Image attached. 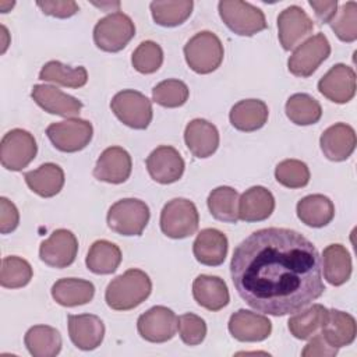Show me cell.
I'll return each mask as SVG.
<instances>
[{
    "instance_id": "35",
    "label": "cell",
    "mask_w": 357,
    "mask_h": 357,
    "mask_svg": "<svg viewBox=\"0 0 357 357\" xmlns=\"http://www.w3.org/2000/svg\"><path fill=\"white\" fill-rule=\"evenodd\" d=\"M328 310L322 304H312L303 311H297L289 318L287 326L290 333L300 340H307L312 337L322 328Z\"/></svg>"
},
{
    "instance_id": "23",
    "label": "cell",
    "mask_w": 357,
    "mask_h": 357,
    "mask_svg": "<svg viewBox=\"0 0 357 357\" xmlns=\"http://www.w3.org/2000/svg\"><path fill=\"white\" fill-rule=\"evenodd\" d=\"M184 141L194 156L208 158L219 146V131L208 120L194 119L185 127Z\"/></svg>"
},
{
    "instance_id": "29",
    "label": "cell",
    "mask_w": 357,
    "mask_h": 357,
    "mask_svg": "<svg viewBox=\"0 0 357 357\" xmlns=\"http://www.w3.org/2000/svg\"><path fill=\"white\" fill-rule=\"evenodd\" d=\"M26 185L43 198H50L59 194L64 185V172L56 163H43L38 169L24 174Z\"/></svg>"
},
{
    "instance_id": "45",
    "label": "cell",
    "mask_w": 357,
    "mask_h": 357,
    "mask_svg": "<svg viewBox=\"0 0 357 357\" xmlns=\"http://www.w3.org/2000/svg\"><path fill=\"white\" fill-rule=\"evenodd\" d=\"M36 6L46 15H52L56 18H68L78 13L79 7L73 0H45L36 1Z\"/></svg>"
},
{
    "instance_id": "36",
    "label": "cell",
    "mask_w": 357,
    "mask_h": 357,
    "mask_svg": "<svg viewBox=\"0 0 357 357\" xmlns=\"http://www.w3.org/2000/svg\"><path fill=\"white\" fill-rule=\"evenodd\" d=\"M211 215L220 222L237 223L238 220V192L227 185L216 187L208 195Z\"/></svg>"
},
{
    "instance_id": "20",
    "label": "cell",
    "mask_w": 357,
    "mask_h": 357,
    "mask_svg": "<svg viewBox=\"0 0 357 357\" xmlns=\"http://www.w3.org/2000/svg\"><path fill=\"white\" fill-rule=\"evenodd\" d=\"M356 131L346 123H336L328 127L319 138V145L324 155L333 162L349 159L356 149Z\"/></svg>"
},
{
    "instance_id": "6",
    "label": "cell",
    "mask_w": 357,
    "mask_h": 357,
    "mask_svg": "<svg viewBox=\"0 0 357 357\" xmlns=\"http://www.w3.org/2000/svg\"><path fill=\"white\" fill-rule=\"evenodd\" d=\"M135 35V25L132 20L120 11L107 14L99 20L93 28V42L95 45L109 53H116L123 50L127 43Z\"/></svg>"
},
{
    "instance_id": "5",
    "label": "cell",
    "mask_w": 357,
    "mask_h": 357,
    "mask_svg": "<svg viewBox=\"0 0 357 357\" xmlns=\"http://www.w3.org/2000/svg\"><path fill=\"white\" fill-rule=\"evenodd\" d=\"M218 10L226 26L240 36H252L266 28L262 10L247 1L222 0Z\"/></svg>"
},
{
    "instance_id": "37",
    "label": "cell",
    "mask_w": 357,
    "mask_h": 357,
    "mask_svg": "<svg viewBox=\"0 0 357 357\" xmlns=\"http://www.w3.org/2000/svg\"><path fill=\"white\" fill-rule=\"evenodd\" d=\"M287 119L297 126H310L319 121L322 107L317 99L308 93L291 95L284 106Z\"/></svg>"
},
{
    "instance_id": "13",
    "label": "cell",
    "mask_w": 357,
    "mask_h": 357,
    "mask_svg": "<svg viewBox=\"0 0 357 357\" xmlns=\"http://www.w3.org/2000/svg\"><path fill=\"white\" fill-rule=\"evenodd\" d=\"M78 240L75 234L67 229L54 230L50 237L42 241L39 247V258L52 268H67L77 257Z\"/></svg>"
},
{
    "instance_id": "46",
    "label": "cell",
    "mask_w": 357,
    "mask_h": 357,
    "mask_svg": "<svg viewBox=\"0 0 357 357\" xmlns=\"http://www.w3.org/2000/svg\"><path fill=\"white\" fill-rule=\"evenodd\" d=\"M20 223V213L17 206L6 197L0 198V233L7 234L17 229Z\"/></svg>"
},
{
    "instance_id": "32",
    "label": "cell",
    "mask_w": 357,
    "mask_h": 357,
    "mask_svg": "<svg viewBox=\"0 0 357 357\" xmlns=\"http://www.w3.org/2000/svg\"><path fill=\"white\" fill-rule=\"evenodd\" d=\"M25 346L33 357H54L61 350L60 332L49 325L29 328L24 337Z\"/></svg>"
},
{
    "instance_id": "1",
    "label": "cell",
    "mask_w": 357,
    "mask_h": 357,
    "mask_svg": "<svg viewBox=\"0 0 357 357\" xmlns=\"http://www.w3.org/2000/svg\"><path fill=\"white\" fill-rule=\"evenodd\" d=\"M230 275L251 308L275 317L305 308L325 290L318 250L298 231L283 227L261 229L244 238L233 251Z\"/></svg>"
},
{
    "instance_id": "43",
    "label": "cell",
    "mask_w": 357,
    "mask_h": 357,
    "mask_svg": "<svg viewBox=\"0 0 357 357\" xmlns=\"http://www.w3.org/2000/svg\"><path fill=\"white\" fill-rule=\"evenodd\" d=\"M329 25L340 40L354 42L357 39V3H344Z\"/></svg>"
},
{
    "instance_id": "17",
    "label": "cell",
    "mask_w": 357,
    "mask_h": 357,
    "mask_svg": "<svg viewBox=\"0 0 357 357\" xmlns=\"http://www.w3.org/2000/svg\"><path fill=\"white\" fill-rule=\"evenodd\" d=\"M131 169L132 160L130 153L121 146H109L100 153L93 167V177L99 181L121 184L130 177Z\"/></svg>"
},
{
    "instance_id": "12",
    "label": "cell",
    "mask_w": 357,
    "mask_h": 357,
    "mask_svg": "<svg viewBox=\"0 0 357 357\" xmlns=\"http://www.w3.org/2000/svg\"><path fill=\"white\" fill-rule=\"evenodd\" d=\"M137 329L142 339L152 343H165L176 335L177 317L170 308L155 305L138 317Z\"/></svg>"
},
{
    "instance_id": "30",
    "label": "cell",
    "mask_w": 357,
    "mask_h": 357,
    "mask_svg": "<svg viewBox=\"0 0 357 357\" xmlns=\"http://www.w3.org/2000/svg\"><path fill=\"white\" fill-rule=\"evenodd\" d=\"M298 219L310 227H324L335 216L333 202L322 194H311L301 198L296 206Z\"/></svg>"
},
{
    "instance_id": "33",
    "label": "cell",
    "mask_w": 357,
    "mask_h": 357,
    "mask_svg": "<svg viewBox=\"0 0 357 357\" xmlns=\"http://www.w3.org/2000/svg\"><path fill=\"white\" fill-rule=\"evenodd\" d=\"M121 262L120 248L107 240H96L88 251L86 268L96 275H110L116 272Z\"/></svg>"
},
{
    "instance_id": "40",
    "label": "cell",
    "mask_w": 357,
    "mask_h": 357,
    "mask_svg": "<svg viewBox=\"0 0 357 357\" xmlns=\"http://www.w3.org/2000/svg\"><path fill=\"white\" fill-rule=\"evenodd\" d=\"M188 86L180 79H165L152 89V99L163 107H180L188 99Z\"/></svg>"
},
{
    "instance_id": "4",
    "label": "cell",
    "mask_w": 357,
    "mask_h": 357,
    "mask_svg": "<svg viewBox=\"0 0 357 357\" xmlns=\"http://www.w3.org/2000/svg\"><path fill=\"white\" fill-rule=\"evenodd\" d=\"M148 205L137 198L114 202L107 211V226L121 236H141L149 222Z\"/></svg>"
},
{
    "instance_id": "21",
    "label": "cell",
    "mask_w": 357,
    "mask_h": 357,
    "mask_svg": "<svg viewBox=\"0 0 357 357\" xmlns=\"http://www.w3.org/2000/svg\"><path fill=\"white\" fill-rule=\"evenodd\" d=\"M230 335L240 342H261L272 332V322L261 314L238 310L229 319Z\"/></svg>"
},
{
    "instance_id": "7",
    "label": "cell",
    "mask_w": 357,
    "mask_h": 357,
    "mask_svg": "<svg viewBox=\"0 0 357 357\" xmlns=\"http://www.w3.org/2000/svg\"><path fill=\"white\" fill-rule=\"evenodd\" d=\"M199 215L192 201L174 198L160 212V230L170 238H185L198 229Z\"/></svg>"
},
{
    "instance_id": "11",
    "label": "cell",
    "mask_w": 357,
    "mask_h": 357,
    "mask_svg": "<svg viewBox=\"0 0 357 357\" xmlns=\"http://www.w3.org/2000/svg\"><path fill=\"white\" fill-rule=\"evenodd\" d=\"M331 54V45L324 33H317L304 40L291 53L287 60L289 71L301 78H307L315 73V70Z\"/></svg>"
},
{
    "instance_id": "9",
    "label": "cell",
    "mask_w": 357,
    "mask_h": 357,
    "mask_svg": "<svg viewBox=\"0 0 357 357\" xmlns=\"http://www.w3.org/2000/svg\"><path fill=\"white\" fill-rule=\"evenodd\" d=\"M38 145L33 135L22 128H14L4 134L0 144V162L11 172L26 167L36 156Z\"/></svg>"
},
{
    "instance_id": "38",
    "label": "cell",
    "mask_w": 357,
    "mask_h": 357,
    "mask_svg": "<svg viewBox=\"0 0 357 357\" xmlns=\"http://www.w3.org/2000/svg\"><path fill=\"white\" fill-rule=\"evenodd\" d=\"M192 0H166L149 4L152 18L162 26L181 25L192 13Z\"/></svg>"
},
{
    "instance_id": "26",
    "label": "cell",
    "mask_w": 357,
    "mask_h": 357,
    "mask_svg": "<svg viewBox=\"0 0 357 357\" xmlns=\"http://www.w3.org/2000/svg\"><path fill=\"white\" fill-rule=\"evenodd\" d=\"M322 336L333 347H344L354 342L357 325L353 315L340 310H328L321 328Z\"/></svg>"
},
{
    "instance_id": "34",
    "label": "cell",
    "mask_w": 357,
    "mask_h": 357,
    "mask_svg": "<svg viewBox=\"0 0 357 357\" xmlns=\"http://www.w3.org/2000/svg\"><path fill=\"white\" fill-rule=\"evenodd\" d=\"M39 79L77 89L86 84L88 73H86V68L82 66L71 67V66L63 64L61 61L52 60L42 67L39 73Z\"/></svg>"
},
{
    "instance_id": "28",
    "label": "cell",
    "mask_w": 357,
    "mask_h": 357,
    "mask_svg": "<svg viewBox=\"0 0 357 357\" xmlns=\"http://www.w3.org/2000/svg\"><path fill=\"white\" fill-rule=\"evenodd\" d=\"M321 271L328 283L340 286L350 279L351 257L344 245L329 244L324 248L321 257Z\"/></svg>"
},
{
    "instance_id": "16",
    "label": "cell",
    "mask_w": 357,
    "mask_h": 357,
    "mask_svg": "<svg viewBox=\"0 0 357 357\" xmlns=\"http://www.w3.org/2000/svg\"><path fill=\"white\" fill-rule=\"evenodd\" d=\"M318 91L335 103H347L356 95V73L351 67L335 64L319 81Z\"/></svg>"
},
{
    "instance_id": "22",
    "label": "cell",
    "mask_w": 357,
    "mask_h": 357,
    "mask_svg": "<svg viewBox=\"0 0 357 357\" xmlns=\"http://www.w3.org/2000/svg\"><path fill=\"white\" fill-rule=\"evenodd\" d=\"M227 237L218 229H204L192 244L195 259L206 266H219L227 255Z\"/></svg>"
},
{
    "instance_id": "47",
    "label": "cell",
    "mask_w": 357,
    "mask_h": 357,
    "mask_svg": "<svg viewBox=\"0 0 357 357\" xmlns=\"http://www.w3.org/2000/svg\"><path fill=\"white\" fill-rule=\"evenodd\" d=\"M336 354L337 347L329 344L322 333H315L301 351L303 357H333Z\"/></svg>"
},
{
    "instance_id": "24",
    "label": "cell",
    "mask_w": 357,
    "mask_h": 357,
    "mask_svg": "<svg viewBox=\"0 0 357 357\" xmlns=\"http://www.w3.org/2000/svg\"><path fill=\"white\" fill-rule=\"evenodd\" d=\"M192 297L201 307L209 311H219L230 301L226 282L212 275H199L194 279Z\"/></svg>"
},
{
    "instance_id": "42",
    "label": "cell",
    "mask_w": 357,
    "mask_h": 357,
    "mask_svg": "<svg viewBox=\"0 0 357 357\" xmlns=\"http://www.w3.org/2000/svg\"><path fill=\"white\" fill-rule=\"evenodd\" d=\"M131 63L138 73L152 74L158 71L163 63V50L156 42L145 40L132 52Z\"/></svg>"
},
{
    "instance_id": "18",
    "label": "cell",
    "mask_w": 357,
    "mask_h": 357,
    "mask_svg": "<svg viewBox=\"0 0 357 357\" xmlns=\"http://www.w3.org/2000/svg\"><path fill=\"white\" fill-rule=\"evenodd\" d=\"M31 96L45 112L61 117H75L82 109L81 100L47 84L33 85Z\"/></svg>"
},
{
    "instance_id": "39",
    "label": "cell",
    "mask_w": 357,
    "mask_h": 357,
    "mask_svg": "<svg viewBox=\"0 0 357 357\" xmlns=\"http://www.w3.org/2000/svg\"><path fill=\"white\" fill-rule=\"evenodd\" d=\"M32 266L24 258L10 255L1 259L0 284L6 289H20L26 286L32 279Z\"/></svg>"
},
{
    "instance_id": "10",
    "label": "cell",
    "mask_w": 357,
    "mask_h": 357,
    "mask_svg": "<svg viewBox=\"0 0 357 357\" xmlns=\"http://www.w3.org/2000/svg\"><path fill=\"white\" fill-rule=\"evenodd\" d=\"M46 135L56 149L71 153L84 149L91 142L93 127L88 120L73 117L52 123L46 128Z\"/></svg>"
},
{
    "instance_id": "48",
    "label": "cell",
    "mask_w": 357,
    "mask_h": 357,
    "mask_svg": "<svg viewBox=\"0 0 357 357\" xmlns=\"http://www.w3.org/2000/svg\"><path fill=\"white\" fill-rule=\"evenodd\" d=\"M308 4L314 8L317 18L322 24H329L337 13V0H310Z\"/></svg>"
},
{
    "instance_id": "31",
    "label": "cell",
    "mask_w": 357,
    "mask_h": 357,
    "mask_svg": "<svg viewBox=\"0 0 357 357\" xmlns=\"http://www.w3.org/2000/svg\"><path fill=\"white\" fill-rule=\"evenodd\" d=\"M95 286L89 280L77 278L59 279L52 286V297L63 307H77L89 303L93 298Z\"/></svg>"
},
{
    "instance_id": "3",
    "label": "cell",
    "mask_w": 357,
    "mask_h": 357,
    "mask_svg": "<svg viewBox=\"0 0 357 357\" xmlns=\"http://www.w3.org/2000/svg\"><path fill=\"white\" fill-rule=\"evenodd\" d=\"M225 50L220 39L211 31L195 33L184 46V57L188 67L198 74L215 71L223 61Z\"/></svg>"
},
{
    "instance_id": "44",
    "label": "cell",
    "mask_w": 357,
    "mask_h": 357,
    "mask_svg": "<svg viewBox=\"0 0 357 357\" xmlns=\"http://www.w3.org/2000/svg\"><path fill=\"white\" fill-rule=\"evenodd\" d=\"M177 328L181 340L188 346H197L202 343L206 336L205 321L192 312L180 315L177 318Z\"/></svg>"
},
{
    "instance_id": "8",
    "label": "cell",
    "mask_w": 357,
    "mask_h": 357,
    "mask_svg": "<svg viewBox=\"0 0 357 357\" xmlns=\"http://www.w3.org/2000/svg\"><path fill=\"white\" fill-rule=\"evenodd\" d=\"M110 109L123 124L134 130H145L152 121L151 100L134 89L117 92L110 102Z\"/></svg>"
},
{
    "instance_id": "27",
    "label": "cell",
    "mask_w": 357,
    "mask_h": 357,
    "mask_svg": "<svg viewBox=\"0 0 357 357\" xmlns=\"http://www.w3.org/2000/svg\"><path fill=\"white\" fill-rule=\"evenodd\" d=\"M268 116L269 110L265 102L259 99H244L231 107L229 119L236 130L251 132L264 127Z\"/></svg>"
},
{
    "instance_id": "25",
    "label": "cell",
    "mask_w": 357,
    "mask_h": 357,
    "mask_svg": "<svg viewBox=\"0 0 357 357\" xmlns=\"http://www.w3.org/2000/svg\"><path fill=\"white\" fill-rule=\"evenodd\" d=\"M275 209L272 192L262 187L254 185L245 190L238 198V219L244 222H261L268 219Z\"/></svg>"
},
{
    "instance_id": "14",
    "label": "cell",
    "mask_w": 357,
    "mask_h": 357,
    "mask_svg": "<svg viewBox=\"0 0 357 357\" xmlns=\"http://www.w3.org/2000/svg\"><path fill=\"white\" fill-rule=\"evenodd\" d=\"M184 159L178 151L169 145H160L146 158V169L152 180L160 184H172L184 173Z\"/></svg>"
},
{
    "instance_id": "15",
    "label": "cell",
    "mask_w": 357,
    "mask_h": 357,
    "mask_svg": "<svg viewBox=\"0 0 357 357\" xmlns=\"http://www.w3.org/2000/svg\"><path fill=\"white\" fill-rule=\"evenodd\" d=\"M314 29L312 20L298 6L284 8L278 17V36L284 50L294 49Z\"/></svg>"
},
{
    "instance_id": "41",
    "label": "cell",
    "mask_w": 357,
    "mask_h": 357,
    "mask_svg": "<svg viewBox=\"0 0 357 357\" xmlns=\"http://www.w3.org/2000/svg\"><path fill=\"white\" fill-rule=\"evenodd\" d=\"M275 178L287 188H301L310 181L308 166L297 159H284L275 169Z\"/></svg>"
},
{
    "instance_id": "2",
    "label": "cell",
    "mask_w": 357,
    "mask_h": 357,
    "mask_svg": "<svg viewBox=\"0 0 357 357\" xmlns=\"http://www.w3.org/2000/svg\"><path fill=\"white\" fill-rule=\"evenodd\" d=\"M152 291L149 276L141 269H128L106 287V304L116 311H128L144 303Z\"/></svg>"
},
{
    "instance_id": "19",
    "label": "cell",
    "mask_w": 357,
    "mask_h": 357,
    "mask_svg": "<svg viewBox=\"0 0 357 357\" xmlns=\"http://www.w3.org/2000/svg\"><path fill=\"white\" fill-rule=\"evenodd\" d=\"M68 335L73 344L81 350H93L100 346L105 337V325L102 319L93 314H70Z\"/></svg>"
}]
</instances>
